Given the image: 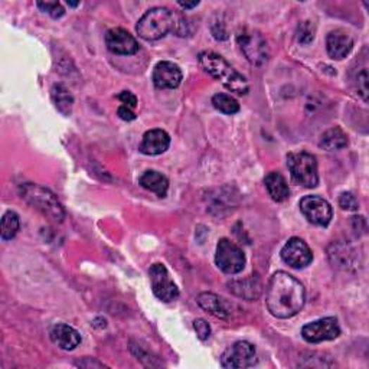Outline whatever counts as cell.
Listing matches in <instances>:
<instances>
[{
	"instance_id": "30bf717a",
	"label": "cell",
	"mask_w": 369,
	"mask_h": 369,
	"mask_svg": "<svg viewBox=\"0 0 369 369\" xmlns=\"http://www.w3.org/2000/svg\"><path fill=\"white\" fill-rule=\"evenodd\" d=\"M257 362L256 348L250 342H235L230 346L221 358V366L227 369H244L251 368Z\"/></svg>"
},
{
	"instance_id": "52a82bcc",
	"label": "cell",
	"mask_w": 369,
	"mask_h": 369,
	"mask_svg": "<svg viewBox=\"0 0 369 369\" xmlns=\"http://www.w3.org/2000/svg\"><path fill=\"white\" fill-rule=\"evenodd\" d=\"M215 263L225 274H238L245 267V254L237 244L228 238H223L217 245Z\"/></svg>"
},
{
	"instance_id": "44dd1931",
	"label": "cell",
	"mask_w": 369,
	"mask_h": 369,
	"mask_svg": "<svg viewBox=\"0 0 369 369\" xmlns=\"http://www.w3.org/2000/svg\"><path fill=\"white\" fill-rule=\"evenodd\" d=\"M228 287L235 296L247 300L258 299L261 294V284L254 277H249V279L244 280H234L228 284Z\"/></svg>"
},
{
	"instance_id": "603a6c76",
	"label": "cell",
	"mask_w": 369,
	"mask_h": 369,
	"mask_svg": "<svg viewBox=\"0 0 369 369\" xmlns=\"http://www.w3.org/2000/svg\"><path fill=\"white\" fill-rule=\"evenodd\" d=\"M319 146L327 151L341 150L348 146V136L341 127H332L322 135Z\"/></svg>"
},
{
	"instance_id": "4fadbf2b",
	"label": "cell",
	"mask_w": 369,
	"mask_h": 369,
	"mask_svg": "<svg viewBox=\"0 0 369 369\" xmlns=\"http://www.w3.org/2000/svg\"><path fill=\"white\" fill-rule=\"evenodd\" d=\"M106 45L110 52L117 55H135L140 48L136 38L123 27H113L108 30Z\"/></svg>"
},
{
	"instance_id": "9a60e30c",
	"label": "cell",
	"mask_w": 369,
	"mask_h": 369,
	"mask_svg": "<svg viewBox=\"0 0 369 369\" xmlns=\"http://www.w3.org/2000/svg\"><path fill=\"white\" fill-rule=\"evenodd\" d=\"M170 146V136L162 129H153L144 133L140 143V151L147 156H158L165 153Z\"/></svg>"
},
{
	"instance_id": "5b68a950",
	"label": "cell",
	"mask_w": 369,
	"mask_h": 369,
	"mask_svg": "<svg viewBox=\"0 0 369 369\" xmlns=\"http://www.w3.org/2000/svg\"><path fill=\"white\" fill-rule=\"evenodd\" d=\"M287 166L296 183L304 188H316L319 183L316 158L307 151L290 153L287 156Z\"/></svg>"
},
{
	"instance_id": "7a4b0ae2",
	"label": "cell",
	"mask_w": 369,
	"mask_h": 369,
	"mask_svg": "<svg viewBox=\"0 0 369 369\" xmlns=\"http://www.w3.org/2000/svg\"><path fill=\"white\" fill-rule=\"evenodd\" d=\"M136 32L144 41L162 39L169 32L184 37L183 19L177 18L168 8H153L140 18L136 26Z\"/></svg>"
},
{
	"instance_id": "d6a6232c",
	"label": "cell",
	"mask_w": 369,
	"mask_h": 369,
	"mask_svg": "<svg viewBox=\"0 0 369 369\" xmlns=\"http://www.w3.org/2000/svg\"><path fill=\"white\" fill-rule=\"evenodd\" d=\"M80 4H73V2H68V6H71V8H77Z\"/></svg>"
},
{
	"instance_id": "f1b7e54d",
	"label": "cell",
	"mask_w": 369,
	"mask_h": 369,
	"mask_svg": "<svg viewBox=\"0 0 369 369\" xmlns=\"http://www.w3.org/2000/svg\"><path fill=\"white\" fill-rule=\"evenodd\" d=\"M194 329H195V332H196V334H198L201 341H206L209 334H211V326L204 319H196L194 322Z\"/></svg>"
},
{
	"instance_id": "6da1fadb",
	"label": "cell",
	"mask_w": 369,
	"mask_h": 369,
	"mask_svg": "<svg viewBox=\"0 0 369 369\" xmlns=\"http://www.w3.org/2000/svg\"><path fill=\"white\" fill-rule=\"evenodd\" d=\"M304 286L286 271H277L268 282L265 304L268 312L277 319L296 316L304 306Z\"/></svg>"
},
{
	"instance_id": "ac0fdd59",
	"label": "cell",
	"mask_w": 369,
	"mask_h": 369,
	"mask_svg": "<svg viewBox=\"0 0 369 369\" xmlns=\"http://www.w3.org/2000/svg\"><path fill=\"white\" fill-rule=\"evenodd\" d=\"M198 304L202 307L205 312H208L209 315L218 318V319H230L231 311H230V306L227 304V301L220 297L218 294H213V293H202L198 296Z\"/></svg>"
},
{
	"instance_id": "2e32d148",
	"label": "cell",
	"mask_w": 369,
	"mask_h": 369,
	"mask_svg": "<svg viewBox=\"0 0 369 369\" xmlns=\"http://www.w3.org/2000/svg\"><path fill=\"white\" fill-rule=\"evenodd\" d=\"M354 48L352 37L342 29L332 30L326 38V49L330 58L344 59L346 58Z\"/></svg>"
},
{
	"instance_id": "d6986e66",
	"label": "cell",
	"mask_w": 369,
	"mask_h": 369,
	"mask_svg": "<svg viewBox=\"0 0 369 369\" xmlns=\"http://www.w3.org/2000/svg\"><path fill=\"white\" fill-rule=\"evenodd\" d=\"M264 184L267 188L268 195L273 198V201L275 202H283L289 198L290 195V189H289V184L287 180L284 179V176L279 172H270L265 177H264Z\"/></svg>"
},
{
	"instance_id": "8fae6325",
	"label": "cell",
	"mask_w": 369,
	"mask_h": 369,
	"mask_svg": "<svg viewBox=\"0 0 369 369\" xmlns=\"http://www.w3.org/2000/svg\"><path fill=\"white\" fill-rule=\"evenodd\" d=\"M341 334L339 323L334 318H325L307 323L301 329V336L306 342L320 344L325 341H333Z\"/></svg>"
},
{
	"instance_id": "d4e9b609",
	"label": "cell",
	"mask_w": 369,
	"mask_h": 369,
	"mask_svg": "<svg viewBox=\"0 0 369 369\" xmlns=\"http://www.w3.org/2000/svg\"><path fill=\"white\" fill-rule=\"evenodd\" d=\"M212 104L215 108L224 114H235L239 111L238 101L228 94H223V92H220V94H215L212 97Z\"/></svg>"
},
{
	"instance_id": "7c38bea8",
	"label": "cell",
	"mask_w": 369,
	"mask_h": 369,
	"mask_svg": "<svg viewBox=\"0 0 369 369\" xmlns=\"http://www.w3.org/2000/svg\"><path fill=\"white\" fill-rule=\"evenodd\" d=\"M282 258L293 268H304L313 260V253L309 245L301 238H290L282 250Z\"/></svg>"
},
{
	"instance_id": "ba28073f",
	"label": "cell",
	"mask_w": 369,
	"mask_h": 369,
	"mask_svg": "<svg viewBox=\"0 0 369 369\" xmlns=\"http://www.w3.org/2000/svg\"><path fill=\"white\" fill-rule=\"evenodd\" d=\"M149 275H150L153 293H155V296L159 300L169 303L179 297V289L175 284V282L170 279V274L163 264L161 263L153 264L149 270Z\"/></svg>"
},
{
	"instance_id": "e0dca14e",
	"label": "cell",
	"mask_w": 369,
	"mask_h": 369,
	"mask_svg": "<svg viewBox=\"0 0 369 369\" xmlns=\"http://www.w3.org/2000/svg\"><path fill=\"white\" fill-rule=\"evenodd\" d=\"M51 341L61 349L73 351L81 344V334L65 323H58L51 329Z\"/></svg>"
},
{
	"instance_id": "1f68e13d",
	"label": "cell",
	"mask_w": 369,
	"mask_h": 369,
	"mask_svg": "<svg viewBox=\"0 0 369 369\" xmlns=\"http://www.w3.org/2000/svg\"><path fill=\"white\" fill-rule=\"evenodd\" d=\"M199 5V2H192V4H183V2H179V6L182 8V9H194V8H196Z\"/></svg>"
},
{
	"instance_id": "f546056e",
	"label": "cell",
	"mask_w": 369,
	"mask_h": 369,
	"mask_svg": "<svg viewBox=\"0 0 369 369\" xmlns=\"http://www.w3.org/2000/svg\"><path fill=\"white\" fill-rule=\"evenodd\" d=\"M117 99L125 104L126 107H130V108H136L137 107V97L133 94V92L130 91H121L120 94L117 96Z\"/></svg>"
},
{
	"instance_id": "5bb4252c",
	"label": "cell",
	"mask_w": 369,
	"mask_h": 369,
	"mask_svg": "<svg viewBox=\"0 0 369 369\" xmlns=\"http://www.w3.org/2000/svg\"><path fill=\"white\" fill-rule=\"evenodd\" d=\"M151 80L159 89H173L177 88L182 82V71L170 61H162L153 70Z\"/></svg>"
},
{
	"instance_id": "cb8c5ba5",
	"label": "cell",
	"mask_w": 369,
	"mask_h": 369,
	"mask_svg": "<svg viewBox=\"0 0 369 369\" xmlns=\"http://www.w3.org/2000/svg\"><path fill=\"white\" fill-rule=\"evenodd\" d=\"M19 227H20V223H19L18 213L13 212V211L5 212L4 217H2V228H0L2 239L9 241V239L15 238V235L19 231Z\"/></svg>"
},
{
	"instance_id": "7402d4cb",
	"label": "cell",
	"mask_w": 369,
	"mask_h": 369,
	"mask_svg": "<svg viewBox=\"0 0 369 369\" xmlns=\"http://www.w3.org/2000/svg\"><path fill=\"white\" fill-rule=\"evenodd\" d=\"M51 97L52 101L56 107V110L64 114V115H70L73 113V106H74V97L70 92V89L63 85V84H55L51 89Z\"/></svg>"
},
{
	"instance_id": "484cf974",
	"label": "cell",
	"mask_w": 369,
	"mask_h": 369,
	"mask_svg": "<svg viewBox=\"0 0 369 369\" xmlns=\"http://www.w3.org/2000/svg\"><path fill=\"white\" fill-rule=\"evenodd\" d=\"M38 8L44 12H46L48 15H51L54 19L64 16V13H65L63 5L58 4V2H38Z\"/></svg>"
},
{
	"instance_id": "4316f807",
	"label": "cell",
	"mask_w": 369,
	"mask_h": 369,
	"mask_svg": "<svg viewBox=\"0 0 369 369\" xmlns=\"http://www.w3.org/2000/svg\"><path fill=\"white\" fill-rule=\"evenodd\" d=\"M356 84H358V92L362 97L363 101H368V71L366 68H362V71L356 75Z\"/></svg>"
},
{
	"instance_id": "277c9868",
	"label": "cell",
	"mask_w": 369,
	"mask_h": 369,
	"mask_svg": "<svg viewBox=\"0 0 369 369\" xmlns=\"http://www.w3.org/2000/svg\"><path fill=\"white\" fill-rule=\"evenodd\" d=\"M20 196L41 212L44 217L54 223H63L65 218L64 206L61 205L58 198L46 188L37 183H25L20 187Z\"/></svg>"
},
{
	"instance_id": "ffe728a7",
	"label": "cell",
	"mask_w": 369,
	"mask_h": 369,
	"mask_svg": "<svg viewBox=\"0 0 369 369\" xmlns=\"http://www.w3.org/2000/svg\"><path fill=\"white\" fill-rule=\"evenodd\" d=\"M139 183L142 187L153 194H156L159 198H165L169 189V180L165 175L156 172V170H146L140 179Z\"/></svg>"
},
{
	"instance_id": "83f0119b",
	"label": "cell",
	"mask_w": 369,
	"mask_h": 369,
	"mask_svg": "<svg viewBox=\"0 0 369 369\" xmlns=\"http://www.w3.org/2000/svg\"><path fill=\"white\" fill-rule=\"evenodd\" d=\"M339 206L345 211H358L359 204H358V199L355 198L354 194L344 192L339 198Z\"/></svg>"
},
{
	"instance_id": "9c48e42d",
	"label": "cell",
	"mask_w": 369,
	"mask_h": 369,
	"mask_svg": "<svg viewBox=\"0 0 369 369\" xmlns=\"http://www.w3.org/2000/svg\"><path fill=\"white\" fill-rule=\"evenodd\" d=\"M300 211L307 221L318 227H327L333 217L330 204L318 195L304 196L300 201Z\"/></svg>"
},
{
	"instance_id": "3957f363",
	"label": "cell",
	"mask_w": 369,
	"mask_h": 369,
	"mask_svg": "<svg viewBox=\"0 0 369 369\" xmlns=\"http://www.w3.org/2000/svg\"><path fill=\"white\" fill-rule=\"evenodd\" d=\"M199 64L212 78L221 81V84L231 92H235L238 96H245L249 92L250 85L247 78L234 70L221 55L208 51L201 52Z\"/></svg>"
},
{
	"instance_id": "8992f818",
	"label": "cell",
	"mask_w": 369,
	"mask_h": 369,
	"mask_svg": "<svg viewBox=\"0 0 369 369\" xmlns=\"http://www.w3.org/2000/svg\"><path fill=\"white\" fill-rule=\"evenodd\" d=\"M237 42L250 64L260 67L268 61L270 49L267 41L256 30H244L237 37Z\"/></svg>"
},
{
	"instance_id": "4dcf8cb0",
	"label": "cell",
	"mask_w": 369,
	"mask_h": 369,
	"mask_svg": "<svg viewBox=\"0 0 369 369\" xmlns=\"http://www.w3.org/2000/svg\"><path fill=\"white\" fill-rule=\"evenodd\" d=\"M117 114H118V117H120L121 120H125V121H132V120L136 118L135 111H133L130 107H126V106L118 107Z\"/></svg>"
}]
</instances>
